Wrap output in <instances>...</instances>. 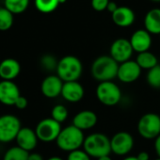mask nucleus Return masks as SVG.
<instances>
[{"label":"nucleus","mask_w":160,"mask_h":160,"mask_svg":"<svg viewBox=\"0 0 160 160\" xmlns=\"http://www.w3.org/2000/svg\"><path fill=\"white\" fill-rule=\"evenodd\" d=\"M119 63L110 56H100L92 64L91 72L92 77L99 83L113 81L117 78Z\"/></svg>","instance_id":"1"},{"label":"nucleus","mask_w":160,"mask_h":160,"mask_svg":"<svg viewBox=\"0 0 160 160\" xmlns=\"http://www.w3.org/2000/svg\"><path fill=\"white\" fill-rule=\"evenodd\" d=\"M56 72L63 82L78 81L83 72V65L78 58L68 55L58 60Z\"/></svg>","instance_id":"2"},{"label":"nucleus","mask_w":160,"mask_h":160,"mask_svg":"<svg viewBox=\"0 0 160 160\" xmlns=\"http://www.w3.org/2000/svg\"><path fill=\"white\" fill-rule=\"evenodd\" d=\"M85 138L86 137L84 136V132L82 130L72 124L62 128L56 143L60 150L71 152L83 146Z\"/></svg>","instance_id":"3"},{"label":"nucleus","mask_w":160,"mask_h":160,"mask_svg":"<svg viewBox=\"0 0 160 160\" xmlns=\"http://www.w3.org/2000/svg\"><path fill=\"white\" fill-rule=\"evenodd\" d=\"M83 150L93 158L109 155L111 152L110 138L103 133H92L85 138Z\"/></svg>","instance_id":"4"},{"label":"nucleus","mask_w":160,"mask_h":160,"mask_svg":"<svg viewBox=\"0 0 160 160\" xmlns=\"http://www.w3.org/2000/svg\"><path fill=\"white\" fill-rule=\"evenodd\" d=\"M95 94L98 101L107 107H114L118 105L122 97L120 87L113 81L99 83L96 87Z\"/></svg>","instance_id":"5"},{"label":"nucleus","mask_w":160,"mask_h":160,"mask_svg":"<svg viewBox=\"0 0 160 160\" xmlns=\"http://www.w3.org/2000/svg\"><path fill=\"white\" fill-rule=\"evenodd\" d=\"M138 132L145 139H155L160 135V116L156 113H146L138 122Z\"/></svg>","instance_id":"6"},{"label":"nucleus","mask_w":160,"mask_h":160,"mask_svg":"<svg viewBox=\"0 0 160 160\" xmlns=\"http://www.w3.org/2000/svg\"><path fill=\"white\" fill-rule=\"evenodd\" d=\"M22 128L21 121L12 114L0 116V142L9 143L16 139Z\"/></svg>","instance_id":"7"},{"label":"nucleus","mask_w":160,"mask_h":160,"mask_svg":"<svg viewBox=\"0 0 160 160\" xmlns=\"http://www.w3.org/2000/svg\"><path fill=\"white\" fill-rule=\"evenodd\" d=\"M61 130V123L56 122L52 118H45L40 121L35 128L39 140L46 143L56 141Z\"/></svg>","instance_id":"8"},{"label":"nucleus","mask_w":160,"mask_h":160,"mask_svg":"<svg viewBox=\"0 0 160 160\" xmlns=\"http://www.w3.org/2000/svg\"><path fill=\"white\" fill-rule=\"evenodd\" d=\"M110 146L111 152L115 154L121 156L126 155L134 147V138L128 132H118L110 138Z\"/></svg>","instance_id":"9"},{"label":"nucleus","mask_w":160,"mask_h":160,"mask_svg":"<svg viewBox=\"0 0 160 160\" xmlns=\"http://www.w3.org/2000/svg\"><path fill=\"white\" fill-rule=\"evenodd\" d=\"M133 52L134 50L130 41L124 38H120L112 42L109 49V56L119 64H121L130 60Z\"/></svg>","instance_id":"10"},{"label":"nucleus","mask_w":160,"mask_h":160,"mask_svg":"<svg viewBox=\"0 0 160 160\" xmlns=\"http://www.w3.org/2000/svg\"><path fill=\"white\" fill-rule=\"evenodd\" d=\"M141 74V68L136 60H128L119 64L117 78L125 84L133 83L139 78Z\"/></svg>","instance_id":"11"},{"label":"nucleus","mask_w":160,"mask_h":160,"mask_svg":"<svg viewBox=\"0 0 160 160\" xmlns=\"http://www.w3.org/2000/svg\"><path fill=\"white\" fill-rule=\"evenodd\" d=\"M63 84L64 82L57 74H50L42 80L41 92L46 98L53 99L61 95Z\"/></svg>","instance_id":"12"},{"label":"nucleus","mask_w":160,"mask_h":160,"mask_svg":"<svg viewBox=\"0 0 160 160\" xmlns=\"http://www.w3.org/2000/svg\"><path fill=\"white\" fill-rule=\"evenodd\" d=\"M20 96V90L13 81H0V103L5 106H14Z\"/></svg>","instance_id":"13"},{"label":"nucleus","mask_w":160,"mask_h":160,"mask_svg":"<svg viewBox=\"0 0 160 160\" xmlns=\"http://www.w3.org/2000/svg\"><path fill=\"white\" fill-rule=\"evenodd\" d=\"M85 95V89L78 81L64 82L61 96L62 98L69 103H77L80 102Z\"/></svg>","instance_id":"14"},{"label":"nucleus","mask_w":160,"mask_h":160,"mask_svg":"<svg viewBox=\"0 0 160 160\" xmlns=\"http://www.w3.org/2000/svg\"><path fill=\"white\" fill-rule=\"evenodd\" d=\"M15 141L18 147L30 152L37 147L39 138L35 130L31 129L30 127H22L16 137Z\"/></svg>","instance_id":"15"},{"label":"nucleus","mask_w":160,"mask_h":160,"mask_svg":"<svg viewBox=\"0 0 160 160\" xmlns=\"http://www.w3.org/2000/svg\"><path fill=\"white\" fill-rule=\"evenodd\" d=\"M129 41L134 52H137L138 54L149 51L152 45V36L146 29L136 30Z\"/></svg>","instance_id":"16"},{"label":"nucleus","mask_w":160,"mask_h":160,"mask_svg":"<svg viewBox=\"0 0 160 160\" xmlns=\"http://www.w3.org/2000/svg\"><path fill=\"white\" fill-rule=\"evenodd\" d=\"M98 122V117L95 112L92 110H82L79 111L72 119V125L82 130L83 132L86 130H90L93 128Z\"/></svg>","instance_id":"17"},{"label":"nucleus","mask_w":160,"mask_h":160,"mask_svg":"<svg viewBox=\"0 0 160 160\" xmlns=\"http://www.w3.org/2000/svg\"><path fill=\"white\" fill-rule=\"evenodd\" d=\"M20 72L21 65L18 60L9 58L0 62V78L2 80L13 81Z\"/></svg>","instance_id":"18"},{"label":"nucleus","mask_w":160,"mask_h":160,"mask_svg":"<svg viewBox=\"0 0 160 160\" xmlns=\"http://www.w3.org/2000/svg\"><path fill=\"white\" fill-rule=\"evenodd\" d=\"M112 21L113 23L121 28H127L133 25L135 22V12L128 7L122 6L119 7L112 14Z\"/></svg>","instance_id":"19"},{"label":"nucleus","mask_w":160,"mask_h":160,"mask_svg":"<svg viewBox=\"0 0 160 160\" xmlns=\"http://www.w3.org/2000/svg\"><path fill=\"white\" fill-rule=\"evenodd\" d=\"M144 27L150 34H160V9L154 8L146 13Z\"/></svg>","instance_id":"20"},{"label":"nucleus","mask_w":160,"mask_h":160,"mask_svg":"<svg viewBox=\"0 0 160 160\" xmlns=\"http://www.w3.org/2000/svg\"><path fill=\"white\" fill-rule=\"evenodd\" d=\"M138 66L141 68V70H151L156 65H158V59L154 54H152L150 51H146L143 53H139L137 56L136 59Z\"/></svg>","instance_id":"21"},{"label":"nucleus","mask_w":160,"mask_h":160,"mask_svg":"<svg viewBox=\"0 0 160 160\" xmlns=\"http://www.w3.org/2000/svg\"><path fill=\"white\" fill-rule=\"evenodd\" d=\"M29 0H4V7L13 15L26 12L28 8Z\"/></svg>","instance_id":"22"},{"label":"nucleus","mask_w":160,"mask_h":160,"mask_svg":"<svg viewBox=\"0 0 160 160\" xmlns=\"http://www.w3.org/2000/svg\"><path fill=\"white\" fill-rule=\"evenodd\" d=\"M29 152L18 147L17 145L10 148L4 154L3 160H28Z\"/></svg>","instance_id":"23"},{"label":"nucleus","mask_w":160,"mask_h":160,"mask_svg":"<svg viewBox=\"0 0 160 160\" xmlns=\"http://www.w3.org/2000/svg\"><path fill=\"white\" fill-rule=\"evenodd\" d=\"M13 25V14L5 7L0 8V31H7Z\"/></svg>","instance_id":"24"},{"label":"nucleus","mask_w":160,"mask_h":160,"mask_svg":"<svg viewBox=\"0 0 160 160\" xmlns=\"http://www.w3.org/2000/svg\"><path fill=\"white\" fill-rule=\"evenodd\" d=\"M58 5V0H35L36 9L42 13L53 12Z\"/></svg>","instance_id":"25"},{"label":"nucleus","mask_w":160,"mask_h":160,"mask_svg":"<svg viewBox=\"0 0 160 160\" xmlns=\"http://www.w3.org/2000/svg\"><path fill=\"white\" fill-rule=\"evenodd\" d=\"M146 79L149 86L153 89H160V64L148 71Z\"/></svg>","instance_id":"26"},{"label":"nucleus","mask_w":160,"mask_h":160,"mask_svg":"<svg viewBox=\"0 0 160 160\" xmlns=\"http://www.w3.org/2000/svg\"><path fill=\"white\" fill-rule=\"evenodd\" d=\"M68 116H69L68 108L63 105L60 104L56 105L51 110V118L59 123L64 122L67 120Z\"/></svg>","instance_id":"27"},{"label":"nucleus","mask_w":160,"mask_h":160,"mask_svg":"<svg viewBox=\"0 0 160 160\" xmlns=\"http://www.w3.org/2000/svg\"><path fill=\"white\" fill-rule=\"evenodd\" d=\"M58 63V60L54 56H52L50 54L43 55L40 60V64H41L42 68L47 72L57 71Z\"/></svg>","instance_id":"28"},{"label":"nucleus","mask_w":160,"mask_h":160,"mask_svg":"<svg viewBox=\"0 0 160 160\" xmlns=\"http://www.w3.org/2000/svg\"><path fill=\"white\" fill-rule=\"evenodd\" d=\"M92 157L81 149H78L75 151H72L68 153L67 160H92Z\"/></svg>","instance_id":"29"},{"label":"nucleus","mask_w":160,"mask_h":160,"mask_svg":"<svg viewBox=\"0 0 160 160\" xmlns=\"http://www.w3.org/2000/svg\"><path fill=\"white\" fill-rule=\"evenodd\" d=\"M109 0H92V7L96 12H103L107 10Z\"/></svg>","instance_id":"30"},{"label":"nucleus","mask_w":160,"mask_h":160,"mask_svg":"<svg viewBox=\"0 0 160 160\" xmlns=\"http://www.w3.org/2000/svg\"><path fill=\"white\" fill-rule=\"evenodd\" d=\"M28 105V99H27L25 96L21 95V96L16 100V102H15V104H14V107H15L17 109L22 110V109L27 108Z\"/></svg>","instance_id":"31"},{"label":"nucleus","mask_w":160,"mask_h":160,"mask_svg":"<svg viewBox=\"0 0 160 160\" xmlns=\"http://www.w3.org/2000/svg\"><path fill=\"white\" fill-rule=\"evenodd\" d=\"M154 151L157 156L160 158V135L154 139Z\"/></svg>","instance_id":"32"},{"label":"nucleus","mask_w":160,"mask_h":160,"mask_svg":"<svg viewBox=\"0 0 160 160\" xmlns=\"http://www.w3.org/2000/svg\"><path fill=\"white\" fill-rule=\"evenodd\" d=\"M28 160H44L42 155L38 152H29Z\"/></svg>","instance_id":"33"},{"label":"nucleus","mask_w":160,"mask_h":160,"mask_svg":"<svg viewBox=\"0 0 160 160\" xmlns=\"http://www.w3.org/2000/svg\"><path fill=\"white\" fill-rule=\"evenodd\" d=\"M138 160H149L150 159V154L147 152H140L137 155Z\"/></svg>","instance_id":"34"},{"label":"nucleus","mask_w":160,"mask_h":160,"mask_svg":"<svg viewBox=\"0 0 160 160\" xmlns=\"http://www.w3.org/2000/svg\"><path fill=\"white\" fill-rule=\"evenodd\" d=\"M118 8H119V7L117 6V4H116L115 2H111V1H110V2L108 3V6L107 10H108V11L112 14V13H113V12H114Z\"/></svg>","instance_id":"35"},{"label":"nucleus","mask_w":160,"mask_h":160,"mask_svg":"<svg viewBox=\"0 0 160 160\" xmlns=\"http://www.w3.org/2000/svg\"><path fill=\"white\" fill-rule=\"evenodd\" d=\"M122 160H138L137 156H133V155H129V156H126L125 158H123Z\"/></svg>","instance_id":"36"},{"label":"nucleus","mask_w":160,"mask_h":160,"mask_svg":"<svg viewBox=\"0 0 160 160\" xmlns=\"http://www.w3.org/2000/svg\"><path fill=\"white\" fill-rule=\"evenodd\" d=\"M97 160H112V158L109 155H105V156H102V157L98 158Z\"/></svg>","instance_id":"37"},{"label":"nucleus","mask_w":160,"mask_h":160,"mask_svg":"<svg viewBox=\"0 0 160 160\" xmlns=\"http://www.w3.org/2000/svg\"><path fill=\"white\" fill-rule=\"evenodd\" d=\"M47 160H63V159L61 157H59V156H51Z\"/></svg>","instance_id":"38"},{"label":"nucleus","mask_w":160,"mask_h":160,"mask_svg":"<svg viewBox=\"0 0 160 160\" xmlns=\"http://www.w3.org/2000/svg\"><path fill=\"white\" fill-rule=\"evenodd\" d=\"M66 1H67V0H58L59 4H64V3H65Z\"/></svg>","instance_id":"39"},{"label":"nucleus","mask_w":160,"mask_h":160,"mask_svg":"<svg viewBox=\"0 0 160 160\" xmlns=\"http://www.w3.org/2000/svg\"><path fill=\"white\" fill-rule=\"evenodd\" d=\"M152 1H153V2H160V0H152Z\"/></svg>","instance_id":"40"},{"label":"nucleus","mask_w":160,"mask_h":160,"mask_svg":"<svg viewBox=\"0 0 160 160\" xmlns=\"http://www.w3.org/2000/svg\"><path fill=\"white\" fill-rule=\"evenodd\" d=\"M154 160H160V158L158 157V158H156V159H154Z\"/></svg>","instance_id":"41"},{"label":"nucleus","mask_w":160,"mask_h":160,"mask_svg":"<svg viewBox=\"0 0 160 160\" xmlns=\"http://www.w3.org/2000/svg\"><path fill=\"white\" fill-rule=\"evenodd\" d=\"M159 37H160V34H159Z\"/></svg>","instance_id":"42"}]
</instances>
